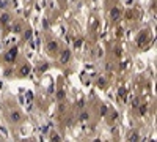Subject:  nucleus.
Here are the masks:
<instances>
[{
	"label": "nucleus",
	"mask_w": 157,
	"mask_h": 142,
	"mask_svg": "<svg viewBox=\"0 0 157 142\" xmlns=\"http://www.w3.org/2000/svg\"><path fill=\"white\" fill-rule=\"evenodd\" d=\"M16 54H17V49H16V47H13L11 51H10V52L6 54V57H5V60H6V62H13V60L16 59Z\"/></svg>",
	"instance_id": "1"
},
{
	"label": "nucleus",
	"mask_w": 157,
	"mask_h": 142,
	"mask_svg": "<svg viewBox=\"0 0 157 142\" xmlns=\"http://www.w3.org/2000/svg\"><path fill=\"white\" fill-rule=\"evenodd\" d=\"M110 16H112V19H113V21H118V19H120V16H121L120 8H113V10H112V13H110Z\"/></svg>",
	"instance_id": "2"
},
{
	"label": "nucleus",
	"mask_w": 157,
	"mask_h": 142,
	"mask_svg": "<svg viewBox=\"0 0 157 142\" xmlns=\"http://www.w3.org/2000/svg\"><path fill=\"white\" fill-rule=\"evenodd\" d=\"M68 60H69V51H64L61 55V62H68Z\"/></svg>",
	"instance_id": "3"
},
{
	"label": "nucleus",
	"mask_w": 157,
	"mask_h": 142,
	"mask_svg": "<svg viewBox=\"0 0 157 142\" xmlns=\"http://www.w3.org/2000/svg\"><path fill=\"white\" fill-rule=\"evenodd\" d=\"M8 21H10V16H8V14H2V16H0V22L6 24Z\"/></svg>",
	"instance_id": "4"
},
{
	"label": "nucleus",
	"mask_w": 157,
	"mask_h": 142,
	"mask_svg": "<svg viewBox=\"0 0 157 142\" xmlns=\"http://www.w3.org/2000/svg\"><path fill=\"white\" fill-rule=\"evenodd\" d=\"M50 47H52V51H55V49H57V43H55V41L49 43V49H50Z\"/></svg>",
	"instance_id": "5"
}]
</instances>
